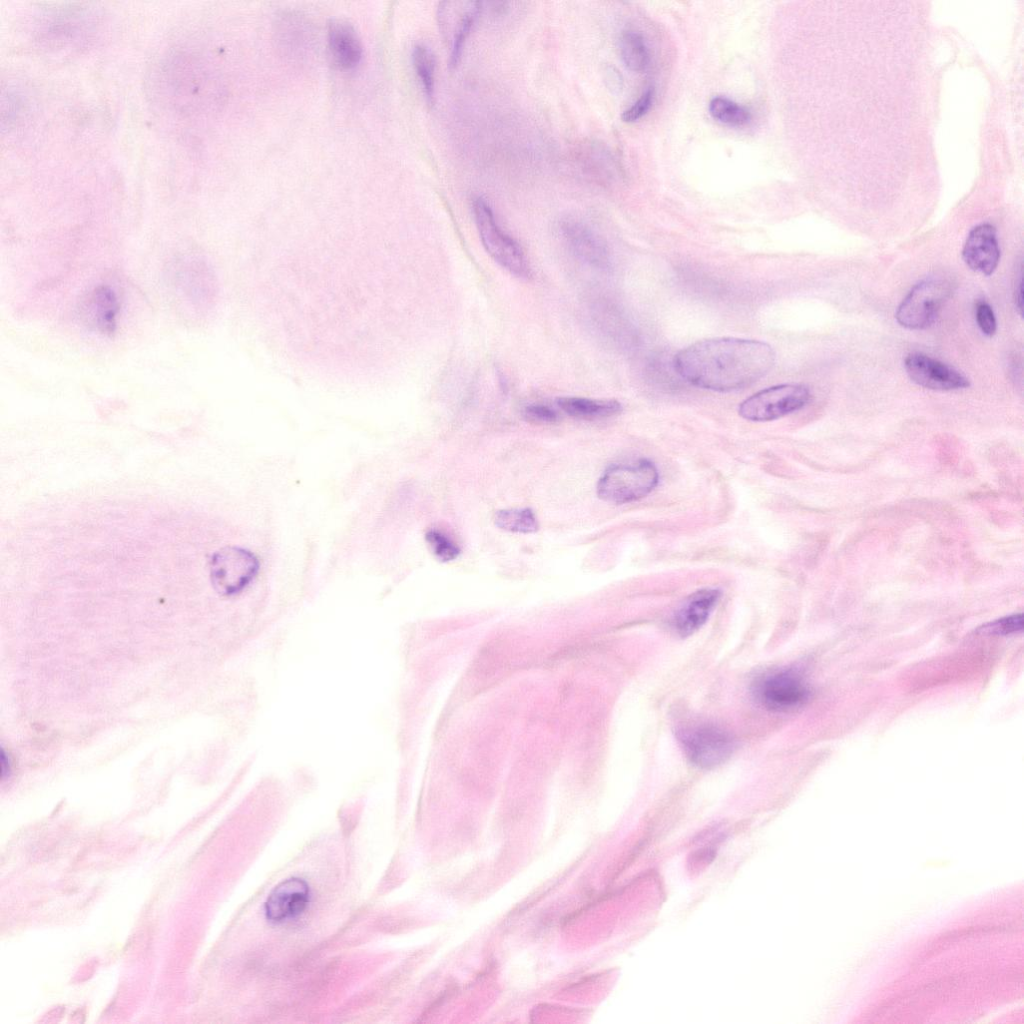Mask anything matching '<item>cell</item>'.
Wrapping results in <instances>:
<instances>
[{
    "instance_id": "22",
    "label": "cell",
    "mask_w": 1024,
    "mask_h": 1024,
    "mask_svg": "<svg viewBox=\"0 0 1024 1024\" xmlns=\"http://www.w3.org/2000/svg\"><path fill=\"white\" fill-rule=\"evenodd\" d=\"M415 72L429 102L434 97L436 60L432 51L424 45H416L412 52Z\"/></svg>"
},
{
    "instance_id": "21",
    "label": "cell",
    "mask_w": 1024,
    "mask_h": 1024,
    "mask_svg": "<svg viewBox=\"0 0 1024 1024\" xmlns=\"http://www.w3.org/2000/svg\"><path fill=\"white\" fill-rule=\"evenodd\" d=\"M708 109L715 120L725 125L738 127L746 125L751 120V113L747 108L726 97L712 98Z\"/></svg>"
},
{
    "instance_id": "18",
    "label": "cell",
    "mask_w": 1024,
    "mask_h": 1024,
    "mask_svg": "<svg viewBox=\"0 0 1024 1024\" xmlns=\"http://www.w3.org/2000/svg\"><path fill=\"white\" fill-rule=\"evenodd\" d=\"M557 403L566 414L584 420L608 418L619 414L622 410L621 404L616 400L561 397Z\"/></svg>"
},
{
    "instance_id": "1",
    "label": "cell",
    "mask_w": 1024,
    "mask_h": 1024,
    "mask_svg": "<svg viewBox=\"0 0 1024 1024\" xmlns=\"http://www.w3.org/2000/svg\"><path fill=\"white\" fill-rule=\"evenodd\" d=\"M775 353L762 341L711 338L697 341L674 357L675 372L702 389L730 392L748 387L773 367Z\"/></svg>"
},
{
    "instance_id": "8",
    "label": "cell",
    "mask_w": 1024,
    "mask_h": 1024,
    "mask_svg": "<svg viewBox=\"0 0 1024 1024\" xmlns=\"http://www.w3.org/2000/svg\"><path fill=\"white\" fill-rule=\"evenodd\" d=\"M259 567L257 557L249 550L226 547L216 552L211 559V582L220 594L232 596L253 581Z\"/></svg>"
},
{
    "instance_id": "19",
    "label": "cell",
    "mask_w": 1024,
    "mask_h": 1024,
    "mask_svg": "<svg viewBox=\"0 0 1024 1024\" xmlns=\"http://www.w3.org/2000/svg\"><path fill=\"white\" fill-rule=\"evenodd\" d=\"M619 50L621 59L629 70L641 72L649 66V49L640 33L635 31L622 33L619 40Z\"/></svg>"
},
{
    "instance_id": "13",
    "label": "cell",
    "mask_w": 1024,
    "mask_h": 1024,
    "mask_svg": "<svg viewBox=\"0 0 1024 1024\" xmlns=\"http://www.w3.org/2000/svg\"><path fill=\"white\" fill-rule=\"evenodd\" d=\"M310 900L308 884L300 878H290L279 883L265 902V914L269 921L281 923L299 916Z\"/></svg>"
},
{
    "instance_id": "23",
    "label": "cell",
    "mask_w": 1024,
    "mask_h": 1024,
    "mask_svg": "<svg viewBox=\"0 0 1024 1024\" xmlns=\"http://www.w3.org/2000/svg\"><path fill=\"white\" fill-rule=\"evenodd\" d=\"M425 538L431 551L441 561L454 560L460 553L459 548L446 535L437 530H429Z\"/></svg>"
},
{
    "instance_id": "6",
    "label": "cell",
    "mask_w": 1024,
    "mask_h": 1024,
    "mask_svg": "<svg viewBox=\"0 0 1024 1024\" xmlns=\"http://www.w3.org/2000/svg\"><path fill=\"white\" fill-rule=\"evenodd\" d=\"M677 736L686 757L702 769L723 764L736 746L733 736L715 724H692L681 728Z\"/></svg>"
},
{
    "instance_id": "7",
    "label": "cell",
    "mask_w": 1024,
    "mask_h": 1024,
    "mask_svg": "<svg viewBox=\"0 0 1024 1024\" xmlns=\"http://www.w3.org/2000/svg\"><path fill=\"white\" fill-rule=\"evenodd\" d=\"M808 387L781 384L763 389L739 405V415L749 421L766 422L802 409L810 401Z\"/></svg>"
},
{
    "instance_id": "20",
    "label": "cell",
    "mask_w": 1024,
    "mask_h": 1024,
    "mask_svg": "<svg viewBox=\"0 0 1024 1024\" xmlns=\"http://www.w3.org/2000/svg\"><path fill=\"white\" fill-rule=\"evenodd\" d=\"M495 525L505 531L515 533H534L539 525L534 512L530 508H514L497 511Z\"/></svg>"
},
{
    "instance_id": "2",
    "label": "cell",
    "mask_w": 1024,
    "mask_h": 1024,
    "mask_svg": "<svg viewBox=\"0 0 1024 1024\" xmlns=\"http://www.w3.org/2000/svg\"><path fill=\"white\" fill-rule=\"evenodd\" d=\"M98 14L86 7L62 6L40 15L39 40L54 48L76 47L90 40L98 27Z\"/></svg>"
},
{
    "instance_id": "16",
    "label": "cell",
    "mask_w": 1024,
    "mask_h": 1024,
    "mask_svg": "<svg viewBox=\"0 0 1024 1024\" xmlns=\"http://www.w3.org/2000/svg\"><path fill=\"white\" fill-rule=\"evenodd\" d=\"M116 293L106 285L94 288L85 299L82 310L87 325L99 333L111 336L116 331L119 312Z\"/></svg>"
},
{
    "instance_id": "9",
    "label": "cell",
    "mask_w": 1024,
    "mask_h": 1024,
    "mask_svg": "<svg viewBox=\"0 0 1024 1024\" xmlns=\"http://www.w3.org/2000/svg\"><path fill=\"white\" fill-rule=\"evenodd\" d=\"M753 693L765 708L778 712L800 707L810 695L803 677L793 669L764 674L754 683Z\"/></svg>"
},
{
    "instance_id": "25",
    "label": "cell",
    "mask_w": 1024,
    "mask_h": 1024,
    "mask_svg": "<svg viewBox=\"0 0 1024 1024\" xmlns=\"http://www.w3.org/2000/svg\"><path fill=\"white\" fill-rule=\"evenodd\" d=\"M653 100L654 89L649 87L629 108L622 113V120L628 123L638 121L649 111Z\"/></svg>"
},
{
    "instance_id": "15",
    "label": "cell",
    "mask_w": 1024,
    "mask_h": 1024,
    "mask_svg": "<svg viewBox=\"0 0 1024 1024\" xmlns=\"http://www.w3.org/2000/svg\"><path fill=\"white\" fill-rule=\"evenodd\" d=\"M721 597L716 588H704L691 594L676 612L674 626L682 637L689 636L701 628Z\"/></svg>"
},
{
    "instance_id": "5",
    "label": "cell",
    "mask_w": 1024,
    "mask_h": 1024,
    "mask_svg": "<svg viewBox=\"0 0 1024 1024\" xmlns=\"http://www.w3.org/2000/svg\"><path fill=\"white\" fill-rule=\"evenodd\" d=\"M473 214L481 242L489 255L504 269L520 278H529L531 268L518 243L498 226L488 203L481 197L473 201Z\"/></svg>"
},
{
    "instance_id": "26",
    "label": "cell",
    "mask_w": 1024,
    "mask_h": 1024,
    "mask_svg": "<svg viewBox=\"0 0 1024 1024\" xmlns=\"http://www.w3.org/2000/svg\"><path fill=\"white\" fill-rule=\"evenodd\" d=\"M976 322L980 330L986 336H992L997 329V322L992 307L985 301H980L975 309Z\"/></svg>"
},
{
    "instance_id": "4",
    "label": "cell",
    "mask_w": 1024,
    "mask_h": 1024,
    "mask_svg": "<svg viewBox=\"0 0 1024 1024\" xmlns=\"http://www.w3.org/2000/svg\"><path fill=\"white\" fill-rule=\"evenodd\" d=\"M659 473L655 465L640 459L630 464L610 466L600 477L597 494L602 500L624 504L648 495L658 484Z\"/></svg>"
},
{
    "instance_id": "24",
    "label": "cell",
    "mask_w": 1024,
    "mask_h": 1024,
    "mask_svg": "<svg viewBox=\"0 0 1024 1024\" xmlns=\"http://www.w3.org/2000/svg\"><path fill=\"white\" fill-rule=\"evenodd\" d=\"M984 631L994 635H1009L1022 631L1023 629V615L1013 614L1004 618L995 620L984 626Z\"/></svg>"
},
{
    "instance_id": "12",
    "label": "cell",
    "mask_w": 1024,
    "mask_h": 1024,
    "mask_svg": "<svg viewBox=\"0 0 1024 1024\" xmlns=\"http://www.w3.org/2000/svg\"><path fill=\"white\" fill-rule=\"evenodd\" d=\"M559 228L569 249L579 260L601 270L610 267L607 246L590 227L577 219L565 218Z\"/></svg>"
},
{
    "instance_id": "17",
    "label": "cell",
    "mask_w": 1024,
    "mask_h": 1024,
    "mask_svg": "<svg viewBox=\"0 0 1024 1024\" xmlns=\"http://www.w3.org/2000/svg\"><path fill=\"white\" fill-rule=\"evenodd\" d=\"M328 45L334 62L342 69L355 68L361 61L363 48L351 24L333 20L328 26Z\"/></svg>"
},
{
    "instance_id": "10",
    "label": "cell",
    "mask_w": 1024,
    "mask_h": 1024,
    "mask_svg": "<svg viewBox=\"0 0 1024 1024\" xmlns=\"http://www.w3.org/2000/svg\"><path fill=\"white\" fill-rule=\"evenodd\" d=\"M478 1H446L438 7L439 30L449 48V67L455 68L461 58L465 41L481 12Z\"/></svg>"
},
{
    "instance_id": "3",
    "label": "cell",
    "mask_w": 1024,
    "mask_h": 1024,
    "mask_svg": "<svg viewBox=\"0 0 1024 1024\" xmlns=\"http://www.w3.org/2000/svg\"><path fill=\"white\" fill-rule=\"evenodd\" d=\"M954 292V282L946 276H929L915 284L895 313L897 322L911 330L929 327Z\"/></svg>"
},
{
    "instance_id": "14",
    "label": "cell",
    "mask_w": 1024,
    "mask_h": 1024,
    "mask_svg": "<svg viewBox=\"0 0 1024 1024\" xmlns=\"http://www.w3.org/2000/svg\"><path fill=\"white\" fill-rule=\"evenodd\" d=\"M962 258L973 271L991 275L1000 261L995 227L982 223L971 229L962 249Z\"/></svg>"
},
{
    "instance_id": "11",
    "label": "cell",
    "mask_w": 1024,
    "mask_h": 1024,
    "mask_svg": "<svg viewBox=\"0 0 1024 1024\" xmlns=\"http://www.w3.org/2000/svg\"><path fill=\"white\" fill-rule=\"evenodd\" d=\"M904 367L914 383L927 389L951 391L970 385L969 379L960 371L923 353L908 354Z\"/></svg>"
},
{
    "instance_id": "27",
    "label": "cell",
    "mask_w": 1024,
    "mask_h": 1024,
    "mask_svg": "<svg viewBox=\"0 0 1024 1024\" xmlns=\"http://www.w3.org/2000/svg\"><path fill=\"white\" fill-rule=\"evenodd\" d=\"M523 415L527 421L537 424H550L558 420V414L555 410L541 404L526 406Z\"/></svg>"
},
{
    "instance_id": "28",
    "label": "cell",
    "mask_w": 1024,
    "mask_h": 1024,
    "mask_svg": "<svg viewBox=\"0 0 1024 1024\" xmlns=\"http://www.w3.org/2000/svg\"><path fill=\"white\" fill-rule=\"evenodd\" d=\"M1015 305H1016V309L1018 310V313L1020 315H1022V310H1023V280H1022V275H1020V279H1019V282H1018V287L1015 290Z\"/></svg>"
}]
</instances>
